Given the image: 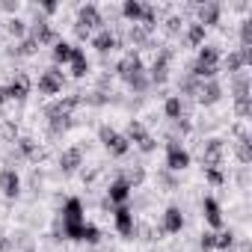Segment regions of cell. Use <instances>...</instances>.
Segmentation results:
<instances>
[{
    "label": "cell",
    "instance_id": "37",
    "mask_svg": "<svg viewBox=\"0 0 252 252\" xmlns=\"http://www.w3.org/2000/svg\"><path fill=\"white\" fill-rule=\"evenodd\" d=\"M234 243H237V234H234L231 228H220V231H217V246H214V249L225 252V249H234Z\"/></svg>",
    "mask_w": 252,
    "mask_h": 252
},
{
    "label": "cell",
    "instance_id": "54",
    "mask_svg": "<svg viewBox=\"0 0 252 252\" xmlns=\"http://www.w3.org/2000/svg\"><path fill=\"white\" fill-rule=\"evenodd\" d=\"M225 252H237V249H225Z\"/></svg>",
    "mask_w": 252,
    "mask_h": 252
},
{
    "label": "cell",
    "instance_id": "43",
    "mask_svg": "<svg viewBox=\"0 0 252 252\" xmlns=\"http://www.w3.org/2000/svg\"><path fill=\"white\" fill-rule=\"evenodd\" d=\"M134 146H137V149H140V152H143V155H152V152H155V149H158V140H155V137H152V134H146V137H143V140H140V143H134Z\"/></svg>",
    "mask_w": 252,
    "mask_h": 252
},
{
    "label": "cell",
    "instance_id": "4",
    "mask_svg": "<svg viewBox=\"0 0 252 252\" xmlns=\"http://www.w3.org/2000/svg\"><path fill=\"white\" fill-rule=\"evenodd\" d=\"M77 27H86L89 33H98V30H104L107 27V21H104V12L95 6V3H83L80 9H77V21H74Z\"/></svg>",
    "mask_w": 252,
    "mask_h": 252
},
{
    "label": "cell",
    "instance_id": "52",
    "mask_svg": "<svg viewBox=\"0 0 252 252\" xmlns=\"http://www.w3.org/2000/svg\"><path fill=\"white\" fill-rule=\"evenodd\" d=\"M240 252H252V243L249 240H240Z\"/></svg>",
    "mask_w": 252,
    "mask_h": 252
},
{
    "label": "cell",
    "instance_id": "32",
    "mask_svg": "<svg viewBox=\"0 0 252 252\" xmlns=\"http://www.w3.org/2000/svg\"><path fill=\"white\" fill-rule=\"evenodd\" d=\"M3 30H6V33H9L12 39H18V42H21V39L27 36V30H30V24H27L24 18H18V15H12V18H9V21L3 24Z\"/></svg>",
    "mask_w": 252,
    "mask_h": 252
},
{
    "label": "cell",
    "instance_id": "16",
    "mask_svg": "<svg viewBox=\"0 0 252 252\" xmlns=\"http://www.w3.org/2000/svg\"><path fill=\"white\" fill-rule=\"evenodd\" d=\"M202 214H205V222L211 225V228H222L225 225V220H222V208H220V202L214 199V196H205L202 199Z\"/></svg>",
    "mask_w": 252,
    "mask_h": 252
},
{
    "label": "cell",
    "instance_id": "21",
    "mask_svg": "<svg viewBox=\"0 0 252 252\" xmlns=\"http://www.w3.org/2000/svg\"><path fill=\"white\" fill-rule=\"evenodd\" d=\"M220 60H222V54L217 45H202L196 54V65H202V68H220Z\"/></svg>",
    "mask_w": 252,
    "mask_h": 252
},
{
    "label": "cell",
    "instance_id": "38",
    "mask_svg": "<svg viewBox=\"0 0 252 252\" xmlns=\"http://www.w3.org/2000/svg\"><path fill=\"white\" fill-rule=\"evenodd\" d=\"M0 137H3L6 143H15L21 134H18V122L15 119H6V122H0Z\"/></svg>",
    "mask_w": 252,
    "mask_h": 252
},
{
    "label": "cell",
    "instance_id": "3",
    "mask_svg": "<svg viewBox=\"0 0 252 252\" xmlns=\"http://www.w3.org/2000/svg\"><path fill=\"white\" fill-rule=\"evenodd\" d=\"M190 152L181 146V140H166V169L169 172H184L190 166Z\"/></svg>",
    "mask_w": 252,
    "mask_h": 252
},
{
    "label": "cell",
    "instance_id": "11",
    "mask_svg": "<svg viewBox=\"0 0 252 252\" xmlns=\"http://www.w3.org/2000/svg\"><path fill=\"white\" fill-rule=\"evenodd\" d=\"M113 71H116L125 83H128L137 71H146V65H143V57H140L137 51H128V54H125V57L116 63V68H113Z\"/></svg>",
    "mask_w": 252,
    "mask_h": 252
},
{
    "label": "cell",
    "instance_id": "49",
    "mask_svg": "<svg viewBox=\"0 0 252 252\" xmlns=\"http://www.w3.org/2000/svg\"><path fill=\"white\" fill-rule=\"evenodd\" d=\"M12 249V237H6L3 231H0V252H9Z\"/></svg>",
    "mask_w": 252,
    "mask_h": 252
},
{
    "label": "cell",
    "instance_id": "40",
    "mask_svg": "<svg viewBox=\"0 0 252 252\" xmlns=\"http://www.w3.org/2000/svg\"><path fill=\"white\" fill-rule=\"evenodd\" d=\"M128 86H131V89H134L137 95H143V92H146V89H149L152 83H149V74H146V71H137V74H134V77L128 80Z\"/></svg>",
    "mask_w": 252,
    "mask_h": 252
},
{
    "label": "cell",
    "instance_id": "15",
    "mask_svg": "<svg viewBox=\"0 0 252 252\" xmlns=\"http://www.w3.org/2000/svg\"><path fill=\"white\" fill-rule=\"evenodd\" d=\"M6 89H9V98H12V101H24V98L33 92V80L27 77V71H15L12 80L6 83Z\"/></svg>",
    "mask_w": 252,
    "mask_h": 252
},
{
    "label": "cell",
    "instance_id": "22",
    "mask_svg": "<svg viewBox=\"0 0 252 252\" xmlns=\"http://www.w3.org/2000/svg\"><path fill=\"white\" fill-rule=\"evenodd\" d=\"M68 71H71V77H86L89 71H92V65H89V60H86V51L83 48H77L74 45V54H71V63H68Z\"/></svg>",
    "mask_w": 252,
    "mask_h": 252
},
{
    "label": "cell",
    "instance_id": "29",
    "mask_svg": "<svg viewBox=\"0 0 252 252\" xmlns=\"http://www.w3.org/2000/svg\"><path fill=\"white\" fill-rule=\"evenodd\" d=\"M249 86H252V80H249V71L231 74V95H234V98H252V95H249Z\"/></svg>",
    "mask_w": 252,
    "mask_h": 252
},
{
    "label": "cell",
    "instance_id": "39",
    "mask_svg": "<svg viewBox=\"0 0 252 252\" xmlns=\"http://www.w3.org/2000/svg\"><path fill=\"white\" fill-rule=\"evenodd\" d=\"M234 116L240 122H249V116H252V98H234Z\"/></svg>",
    "mask_w": 252,
    "mask_h": 252
},
{
    "label": "cell",
    "instance_id": "44",
    "mask_svg": "<svg viewBox=\"0 0 252 252\" xmlns=\"http://www.w3.org/2000/svg\"><path fill=\"white\" fill-rule=\"evenodd\" d=\"M205 178H208V184H214V187H222V184H225V172H222V169H205Z\"/></svg>",
    "mask_w": 252,
    "mask_h": 252
},
{
    "label": "cell",
    "instance_id": "23",
    "mask_svg": "<svg viewBox=\"0 0 252 252\" xmlns=\"http://www.w3.org/2000/svg\"><path fill=\"white\" fill-rule=\"evenodd\" d=\"M163 116H166L169 122H178V119H190V116H187V104H184L178 95H166V101H163Z\"/></svg>",
    "mask_w": 252,
    "mask_h": 252
},
{
    "label": "cell",
    "instance_id": "46",
    "mask_svg": "<svg viewBox=\"0 0 252 252\" xmlns=\"http://www.w3.org/2000/svg\"><path fill=\"white\" fill-rule=\"evenodd\" d=\"M158 181H160L166 190H178V178H175V172H169V169H166V172H160V175H158Z\"/></svg>",
    "mask_w": 252,
    "mask_h": 252
},
{
    "label": "cell",
    "instance_id": "5",
    "mask_svg": "<svg viewBox=\"0 0 252 252\" xmlns=\"http://www.w3.org/2000/svg\"><path fill=\"white\" fill-rule=\"evenodd\" d=\"M169 60H172V51L169 48H160L158 57H155V63H152V68L146 71L152 86H163L169 80Z\"/></svg>",
    "mask_w": 252,
    "mask_h": 252
},
{
    "label": "cell",
    "instance_id": "25",
    "mask_svg": "<svg viewBox=\"0 0 252 252\" xmlns=\"http://www.w3.org/2000/svg\"><path fill=\"white\" fill-rule=\"evenodd\" d=\"M74 128V116H51L48 119V134L51 137H63Z\"/></svg>",
    "mask_w": 252,
    "mask_h": 252
},
{
    "label": "cell",
    "instance_id": "12",
    "mask_svg": "<svg viewBox=\"0 0 252 252\" xmlns=\"http://www.w3.org/2000/svg\"><path fill=\"white\" fill-rule=\"evenodd\" d=\"M113 222H116V231L122 237H134V228H137V220H134V211L128 205H116L113 208Z\"/></svg>",
    "mask_w": 252,
    "mask_h": 252
},
{
    "label": "cell",
    "instance_id": "20",
    "mask_svg": "<svg viewBox=\"0 0 252 252\" xmlns=\"http://www.w3.org/2000/svg\"><path fill=\"white\" fill-rule=\"evenodd\" d=\"M80 166H83V149L80 146H71L60 155V169L63 172H77Z\"/></svg>",
    "mask_w": 252,
    "mask_h": 252
},
{
    "label": "cell",
    "instance_id": "8",
    "mask_svg": "<svg viewBox=\"0 0 252 252\" xmlns=\"http://www.w3.org/2000/svg\"><path fill=\"white\" fill-rule=\"evenodd\" d=\"M89 45L101 54V57H107L110 51H116V48H122V36L113 30V27H104V30H98V33H92V39H89Z\"/></svg>",
    "mask_w": 252,
    "mask_h": 252
},
{
    "label": "cell",
    "instance_id": "51",
    "mask_svg": "<svg viewBox=\"0 0 252 252\" xmlns=\"http://www.w3.org/2000/svg\"><path fill=\"white\" fill-rule=\"evenodd\" d=\"M0 9H3V12H18V3H12V0H3V3H0Z\"/></svg>",
    "mask_w": 252,
    "mask_h": 252
},
{
    "label": "cell",
    "instance_id": "2",
    "mask_svg": "<svg viewBox=\"0 0 252 252\" xmlns=\"http://www.w3.org/2000/svg\"><path fill=\"white\" fill-rule=\"evenodd\" d=\"M98 140H101V146L113 158H125V155L131 152V143L125 140V134H119L116 128H110V125H101V128H98Z\"/></svg>",
    "mask_w": 252,
    "mask_h": 252
},
{
    "label": "cell",
    "instance_id": "36",
    "mask_svg": "<svg viewBox=\"0 0 252 252\" xmlns=\"http://www.w3.org/2000/svg\"><path fill=\"white\" fill-rule=\"evenodd\" d=\"M196 89H199V80H196V77L184 74V77L178 80V92H181L178 98H181V101H184V98H196Z\"/></svg>",
    "mask_w": 252,
    "mask_h": 252
},
{
    "label": "cell",
    "instance_id": "42",
    "mask_svg": "<svg viewBox=\"0 0 252 252\" xmlns=\"http://www.w3.org/2000/svg\"><path fill=\"white\" fill-rule=\"evenodd\" d=\"M240 48H252V18L240 21Z\"/></svg>",
    "mask_w": 252,
    "mask_h": 252
},
{
    "label": "cell",
    "instance_id": "24",
    "mask_svg": "<svg viewBox=\"0 0 252 252\" xmlns=\"http://www.w3.org/2000/svg\"><path fill=\"white\" fill-rule=\"evenodd\" d=\"M143 9H146L143 0H125L119 12H122V18L128 21V24H140L143 21Z\"/></svg>",
    "mask_w": 252,
    "mask_h": 252
},
{
    "label": "cell",
    "instance_id": "50",
    "mask_svg": "<svg viewBox=\"0 0 252 252\" xmlns=\"http://www.w3.org/2000/svg\"><path fill=\"white\" fill-rule=\"evenodd\" d=\"M12 98H9V89H6V83H0V107L3 104H9Z\"/></svg>",
    "mask_w": 252,
    "mask_h": 252
},
{
    "label": "cell",
    "instance_id": "7",
    "mask_svg": "<svg viewBox=\"0 0 252 252\" xmlns=\"http://www.w3.org/2000/svg\"><path fill=\"white\" fill-rule=\"evenodd\" d=\"M27 36H33L36 42H39V48H45V45H57L60 42V33H57V27L51 24V21H45V18H36L33 24H30V30H27Z\"/></svg>",
    "mask_w": 252,
    "mask_h": 252
},
{
    "label": "cell",
    "instance_id": "30",
    "mask_svg": "<svg viewBox=\"0 0 252 252\" xmlns=\"http://www.w3.org/2000/svg\"><path fill=\"white\" fill-rule=\"evenodd\" d=\"M119 178H122L125 184H128L131 190H140V187L146 184V169H143V166H128V169H125Z\"/></svg>",
    "mask_w": 252,
    "mask_h": 252
},
{
    "label": "cell",
    "instance_id": "47",
    "mask_svg": "<svg viewBox=\"0 0 252 252\" xmlns=\"http://www.w3.org/2000/svg\"><path fill=\"white\" fill-rule=\"evenodd\" d=\"M57 9H60V3H54V0H48V3L36 6V12H39V15H57Z\"/></svg>",
    "mask_w": 252,
    "mask_h": 252
},
{
    "label": "cell",
    "instance_id": "14",
    "mask_svg": "<svg viewBox=\"0 0 252 252\" xmlns=\"http://www.w3.org/2000/svg\"><path fill=\"white\" fill-rule=\"evenodd\" d=\"M220 98H222V83H220V80H199L196 101H199L202 107H214Z\"/></svg>",
    "mask_w": 252,
    "mask_h": 252
},
{
    "label": "cell",
    "instance_id": "35",
    "mask_svg": "<svg viewBox=\"0 0 252 252\" xmlns=\"http://www.w3.org/2000/svg\"><path fill=\"white\" fill-rule=\"evenodd\" d=\"M234 155H237V160H240L243 166H249V163H252V137L237 140V143H234Z\"/></svg>",
    "mask_w": 252,
    "mask_h": 252
},
{
    "label": "cell",
    "instance_id": "19",
    "mask_svg": "<svg viewBox=\"0 0 252 252\" xmlns=\"http://www.w3.org/2000/svg\"><path fill=\"white\" fill-rule=\"evenodd\" d=\"M131 196H134V190L125 184L122 178H113V181H110V187H107V199H110L113 205H128Z\"/></svg>",
    "mask_w": 252,
    "mask_h": 252
},
{
    "label": "cell",
    "instance_id": "10",
    "mask_svg": "<svg viewBox=\"0 0 252 252\" xmlns=\"http://www.w3.org/2000/svg\"><path fill=\"white\" fill-rule=\"evenodd\" d=\"M220 63H222V68L228 71V77H231V74H240L246 65H252V48H237V51H228Z\"/></svg>",
    "mask_w": 252,
    "mask_h": 252
},
{
    "label": "cell",
    "instance_id": "48",
    "mask_svg": "<svg viewBox=\"0 0 252 252\" xmlns=\"http://www.w3.org/2000/svg\"><path fill=\"white\" fill-rule=\"evenodd\" d=\"M74 36H77L80 42H89V39H92V33H89L86 27H77V24H74Z\"/></svg>",
    "mask_w": 252,
    "mask_h": 252
},
{
    "label": "cell",
    "instance_id": "28",
    "mask_svg": "<svg viewBox=\"0 0 252 252\" xmlns=\"http://www.w3.org/2000/svg\"><path fill=\"white\" fill-rule=\"evenodd\" d=\"M71 54H74V45L60 39L54 48H51V57H54V65H68L71 63Z\"/></svg>",
    "mask_w": 252,
    "mask_h": 252
},
{
    "label": "cell",
    "instance_id": "27",
    "mask_svg": "<svg viewBox=\"0 0 252 252\" xmlns=\"http://www.w3.org/2000/svg\"><path fill=\"white\" fill-rule=\"evenodd\" d=\"M122 42H131L134 48L149 45V42H152V30H149V27H143V24H131V27H128V36H125Z\"/></svg>",
    "mask_w": 252,
    "mask_h": 252
},
{
    "label": "cell",
    "instance_id": "33",
    "mask_svg": "<svg viewBox=\"0 0 252 252\" xmlns=\"http://www.w3.org/2000/svg\"><path fill=\"white\" fill-rule=\"evenodd\" d=\"M146 134H149V131H146V125H143L140 119H131L128 125H125V140H128V143H140Z\"/></svg>",
    "mask_w": 252,
    "mask_h": 252
},
{
    "label": "cell",
    "instance_id": "53",
    "mask_svg": "<svg viewBox=\"0 0 252 252\" xmlns=\"http://www.w3.org/2000/svg\"><path fill=\"white\" fill-rule=\"evenodd\" d=\"M24 252H39V249H36V246H27V249H24Z\"/></svg>",
    "mask_w": 252,
    "mask_h": 252
},
{
    "label": "cell",
    "instance_id": "41",
    "mask_svg": "<svg viewBox=\"0 0 252 252\" xmlns=\"http://www.w3.org/2000/svg\"><path fill=\"white\" fill-rule=\"evenodd\" d=\"M163 30H166V36H178V33L184 30V18H181V15H169V18L163 21Z\"/></svg>",
    "mask_w": 252,
    "mask_h": 252
},
{
    "label": "cell",
    "instance_id": "13",
    "mask_svg": "<svg viewBox=\"0 0 252 252\" xmlns=\"http://www.w3.org/2000/svg\"><path fill=\"white\" fill-rule=\"evenodd\" d=\"M222 18V6L217 0H205V3H196V21L208 30V27H217Z\"/></svg>",
    "mask_w": 252,
    "mask_h": 252
},
{
    "label": "cell",
    "instance_id": "1",
    "mask_svg": "<svg viewBox=\"0 0 252 252\" xmlns=\"http://www.w3.org/2000/svg\"><path fill=\"white\" fill-rule=\"evenodd\" d=\"M83 222H86L83 202H80V199H65V202H63V211H60L63 237H65V240H77V231H80Z\"/></svg>",
    "mask_w": 252,
    "mask_h": 252
},
{
    "label": "cell",
    "instance_id": "31",
    "mask_svg": "<svg viewBox=\"0 0 252 252\" xmlns=\"http://www.w3.org/2000/svg\"><path fill=\"white\" fill-rule=\"evenodd\" d=\"M33 54H39V42L33 36H24L18 45L9 48V57H33Z\"/></svg>",
    "mask_w": 252,
    "mask_h": 252
},
{
    "label": "cell",
    "instance_id": "6",
    "mask_svg": "<svg viewBox=\"0 0 252 252\" xmlns=\"http://www.w3.org/2000/svg\"><path fill=\"white\" fill-rule=\"evenodd\" d=\"M222 158H225V143L211 137L202 143V166L205 169H220L222 166Z\"/></svg>",
    "mask_w": 252,
    "mask_h": 252
},
{
    "label": "cell",
    "instance_id": "9",
    "mask_svg": "<svg viewBox=\"0 0 252 252\" xmlns=\"http://www.w3.org/2000/svg\"><path fill=\"white\" fill-rule=\"evenodd\" d=\"M39 92L42 95H57V92H63V86H65V74L60 71V65H51V68H45L42 74H39Z\"/></svg>",
    "mask_w": 252,
    "mask_h": 252
},
{
    "label": "cell",
    "instance_id": "45",
    "mask_svg": "<svg viewBox=\"0 0 252 252\" xmlns=\"http://www.w3.org/2000/svg\"><path fill=\"white\" fill-rule=\"evenodd\" d=\"M214 246H217V231H205V234L199 237V249H202V252H211Z\"/></svg>",
    "mask_w": 252,
    "mask_h": 252
},
{
    "label": "cell",
    "instance_id": "17",
    "mask_svg": "<svg viewBox=\"0 0 252 252\" xmlns=\"http://www.w3.org/2000/svg\"><path fill=\"white\" fill-rule=\"evenodd\" d=\"M160 228H163V234H178V231L184 228V214H181V208H178V205H169V208L163 211Z\"/></svg>",
    "mask_w": 252,
    "mask_h": 252
},
{
    "label": "cell",
    "instance_id": "34",
    "mask_svg": "<svg viewBox=\"0 0 252 252\" xmlns=\"http://www.w3.org/2000/svg\"><path fill=\"white\" fill-rule=\"evenodd\" d=\"M77 240H80V243H89V246H98V243H101V231H98V225L83 222L80 231H77Z\"/></svg>",
    "mask_w": 252,
    "mask_h": 252
},
{
    "label": "cell",
    "instance_id": "26",
    "mask_svg": "<svg viewBox=\"0 0 252 252\" xmlns=\"http://www.w3.org/2000/svg\"><path fill=\"white\" fill-rule=\"evenodd\" d=\"M205 33H208V30H205L199 21H190L187 30H184V45H187V48H202V45H205Z\"/></svg>",
    "mask_w": 252,
    "mask_h": 252
},
{
    "label": "cell",
    "instance_id": "18",
    "mask_svg": "<svg viewBox=\"0 0 252 252\" xmlns=\"http://www.w3.org/2000/svg\"><path fill=\"white\" fill-rule=\"evenodd\" d=\"M0 193H3L6 199H18L21 193V178L15 169H0Z\"/></svg>",
    "mask_w": 252,
    "mask_h": 252
}]
</instances>
